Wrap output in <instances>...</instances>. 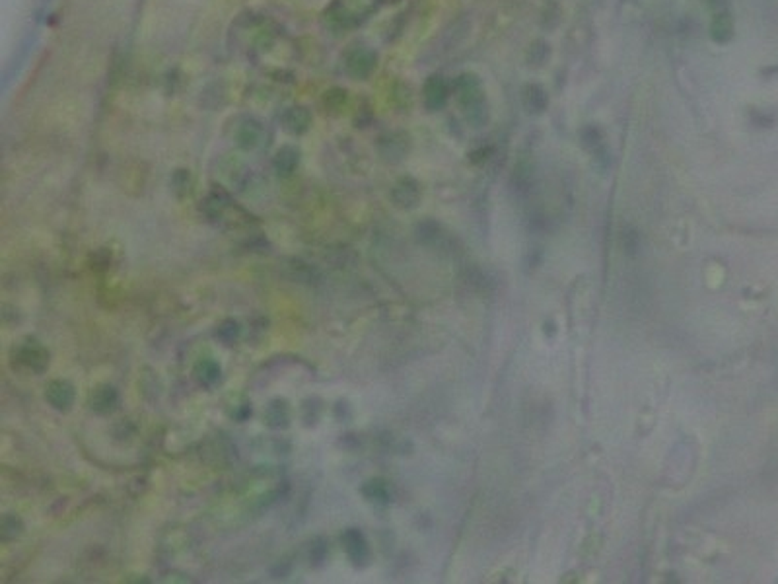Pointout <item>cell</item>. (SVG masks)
<instances>
[{
	"label": "cell",
	"mask_w": 778,
	"mask_h": 584,
	"mask_svg": "<svg viewBox=\"0 0 778 584\" xmlns=\"http://www.w3.org/2000/svg\"><path fill=\"white\" fill-rule=\"evenodd\" d=\"M76 398V391L74 386L67 382V380H51L45 388V400L49 401V405L57 411H69L74 403Z\"/></svg>",
	"instance_id": "obj_11"
},
{
	"label": "cell",
	"mask_w": 778,
	"mask_h": 584,
	"mask_svg": "<svg viewBox=\"0 0 778 584\" xmlns=\"http://www.w3.org/2000/svg\"><path fill=\"white\" fill-rule=\"evenodd\" d=\"M449 96L446 78L442 74H430L423 86V100L428 111H440L444 109Z\"/></svg>",
	"instance_id": "obj_10"
},
{
	"label": "cell",
	"mask_w": 778,
	"mask_h": 584,
	"mask_svg": "<svg viewBox=\"0 0 778 584\" xmlns=\"http://www.w3.org/2000/svg\"><path fill=\"white\" fill-rule=\"evenodd\" d=\"M491 154H492L491 147H481V149H475L473 152H469V160L473 162V164H481V162L489 160Z\"/></svg>",
	"instance_id": "obj_27"
},
{
	"label": "cell",
	"mask_w": 778,
	"mask_h": 584,
	"mask_svg": "<svg viewBox=\"0 0 778 584\" xmlns=\"http://www.w3.org/2000/svg\"><path fill=\"white\" fill-rule=\"evenodd\" d=\"M522 103L527 113L541 115L549 107V94L541 84L531 82V84H526L522 90Z\"/></svg>",
	"instance_id": "obj_14"
},
{
	"label": "cell",
	"mask_w": 778,
	"mask_h": 584,
	"mask_svg": "<svg viewBox=\"0 0 778 584\" xmlns=\"http://www.w3.org/2000/svg\"><path fill=\"white\" fill-rule=\"evenodd\" d=\"M411 150V137L405 131H391L378 140L379 156L386 162H401Z\"/></svg>",
	"instance_id": "obj_7"
},
{
	"label": "cell",
	"mask_w": 778,
	"mask_h": 584,
	"mask_svg": "<svg viewBox=\"0 0 778 584\" xmlns=\"http://www.w3.org/2000/svg\"><path fill=\"white\" fill-rule=\"evenodd\" d=\"M90 409L98 415H109L119 407V391L109 386V384H102L93 389L92 396H90Z\"/></svg>",
	"instance_id": "obj_13"
},
{
	"label": "cell",
	"mask_w": 778,
	"mask_h": 584,
	"mask_svg": "<svg viewBox=\"0 0 778 584\" xmlns=\"http://www.w3.org/2000/svg\"><path fill=\"white\" fill-rule=\"evenodd\" d=\"M298 166H300V150L296 147L287 144V147L278 149V152L275 154V160H273L276 175L290 177L298 170Z\"/></svg>",
	"instance_id": "obj_16"
},
{
	"label": "cell",
	"mask_w": 778,
	"mask_h": 584,
	"mask_svg": "<svg viewBox=\"0 0 778 584\" xmlns=\"http://www.w3.org/2000/svg\"><path fill=\"white\" fill-rule=\"evenodd\" d=\"M416 234H419V240L421 241H424V244H432V241H436L440 238V226H438L436 222H432V220H426L423 224H419Z\"/></svg>",
	"instance_id": "obj_26"
},
{
	"label": "cell",
	"mask_w": 778,
	"mask_h": 584,
	"mask_svg": "<svg viewBox=\"0 0 778 584\" xmlns=\"http://www.w3.org/2000/svg\"><path fill=\"white\" fill-rule=\"evenodd\" d=\"M551 57V47L545 39H535L527 49V63L529 67H543Z\"/></svg>",
	"instance_id": "obj_21"
},
{
	"label": "cell",
	"mask_w": 778,
	"mask_h": 584,
	"mask_svg": "<svg viewBox=\"0 0 778 584\" xmlns=\"http://www.w3.org/2000/svg\"><path fill=\"white\" fill-rule=\"evenodd\" d=\"M346 103H348V92L344 88L335 86V88L325 90V94H323V105L331 111H341L346 107Z\"/></svg>",
	"instance_id": "obj_22"
},
{
	"label": "cell",
	"mask_w": 778,
	"mask_h": 584,
	"mask_svg": "<svg viewBox=\"0 0 778 584\" xmlns=\"http://www.w3.org/2000/svg\"><path fill=\"white\" fill-rule=\"evenodd\" d=\"M341 543H343L344 553L353 561V565L364 567L370 561V545H368L366 536L360 530H356V528L344 530L343 536H341Z\"/></svg>",
	"instance_id": "obj_8"
},
{
	"label": "cell",
	"mask_w": 778,
	"mask_h": 584,
	"mask_svg": "<svg viewBox=\"0 0 778 584\" xmlns=\"http://www.w3.org/2000/svg\"><path fill=\"white\" fill-rule=\"evenodd\" d=\"M280 125L287 131L288 135H294L300 137L304 133H308V129L311 127V113L304 105H294V107H288L287 111L280 117Z\"/></svg>",
	"instance_id": "obj_12"
},
{
	"label": "cell",
	"mask_w": 778,
	"mask_h": 584,
	"mask_svg": "<svg viewBox=\"0 0 778 584\" xmlns=\"http://www.w3.org/2000/svg\"><path fill=\"white\" fill-rule=\"evenodd\" d=\"M421 197H423L421 185L412 177H399L391 187V201L403 210H411L414 206H419Z\"/></svg>",
	"instance_id": "obj_9"
},
{
	"label": "cell",
	"mask_w": 778,
	"mask_h": 584,
	"mask_svg": "<svg viewBox=\"0 0 778 584\" xmlns=\"http://www.w3.org/2000/svg\"><path fill=\"white\" fill-rule=\"evenodd\" d=\"M206 218L220 228H247L253 222V217L243 210L238 203H234L224 191H214L203 203Z\"/></svg>",
	"instance_id": "obj_3"
},
{
	"label": "cell",
	"mask_w": 778,
	"mask_h": 584,
	"mask_svg": "<svg viewBox=\"0 0 778 584\" xmlns=\"http://www.w3.org/2000/svg\"><path fill=\"white\" fill-rule=\"evenodd\" d=\"M360 491H362V495L366 497L370 503L378 504V506H388V504L391 503V499H393L389 483L386 482V479H379V477L368 479V482L362 485Z\"/></svg>",
	"instance_id": "obj_17"
},
{
	"label": "cell",
	"mask_w": 778,
	"mask_h": 584,
	"mask_svg": "<svg viewBox=\"0 0 778 584\" xmlns=\"http://www.w3.org/2000/svg\"><path fill=\"white\" fill-rule=\"evenodd\" d=\"M580 140H582V144L586 149L597 150L601 147L603 135H601V131H599L595 125H586L582 127V131H580Z\"/></svg>",
	"instance_id": "obj_24"
},
{
	"label": "cell",
	"mask_w": 778,
	"mask_h": 584,
	"mask_svg": "<svg viewBox=\"0 0 778 584\" xmlns=\"http://www.w3.org/2000/svg\"><path fill=\"white\" fill-rule=\"evenodd\" d=\"M14 358L18 365H22L23 368L32 370L35 374L45 372L49 367V351L35 339H27L22 345H18V349L14 351Z\"/></svg>",
	"instance_id": "obj_6"
},
{
	"label": "cell",
	"mask_w": 778,
	"mask_h": 584,
	"mask_svg": "<svg viewBox=\"0 0 778 584\" xmlns=\"http://www.w3.org/2000/svg\"><path fill=\"white\" fill-rule=\"evenodd\" d=\"M378 67V53L366 45H356L344 55V70L351 78L366 80Z\"/></svg>",
	"instance_id": "obj_5"
},
{
	"label": "cell",
	"mask_w": 778,
	"mask_h": 584,
	"mask_svg": "<svg viewBox=\"0 0 778 584\" xmlns=\"http://www.w3.org/2000/svg\"><path fill=\"white\" fill-rule=\"evenodd\" d=\"M172 185L173 191L179 195V197L189 195L191 193V173L187 172V170H177V172L173 173Z\"/></svg>",
	"instance_id": "obj_25"
},
{
	"label": "cell",
	"mask_w": 778,
	"mask_h": 584,
	"mask_svg": "<svg viewBox=\"0 0 778 584\" xmlns=\"http://www.w3.org/2000/svg\"><path fill=\"white\" fill-rule=\"evenodd\" d=\"M220 365H218L214 358H201L197 365H194L193 368V374L194 378L199 380L201 384H205V386H212V384H216L218 380H220Z\"/></svg>",
	"instance_id": "obj_19"
},
{
	"label": "cell",
	"mask_w": 778,
	"mask_h": 584,
	"mask_svg": "<svg viewBox=\"0 0 778 584\" xmlns=\"http://www.w3.org/2000/svg\"><path fill=\"white\" fill-rule=\"evenodd\" d=\"M241 335V325L236 320H224L216 329V337L222 343L232 345L240 339Z\"/></svg>",
	"instance_id": "obj_23"
},
{
	"label": "cell",
	"mask_w": 778,
	"mask_h": 584,
	"mask_svg": "<svg viewBox=\"0 0 778 584\" xmlns=\"http://www.w3.org/2000/svg\"><path fill=\"white\" fill-rule=\"evenodd\" d=\"M265 423L271 429H287L290 424V407L287 400H273L267 405Z\"/></svg>",
	"instance_id": "obj_18"
},
{
	"label": "cell",
	"mask_w": 778,
	"mask_h": 584,
	"mask_svg": "<svg viewBox=\"0 0 778 584\" xmlns=\"http://www.w3.org/2000/svg\"><path fill=\"white\" fill-rule=\"evenodd\" d=\"M379 0H335L323 14L325 25L333 32H346L356 23L364 22L378 10Z\"/></svg>",
	"instance_id": "obj_2"
},
{
	"label": "cell",
	"mask_w": 778,
	"mask_h": 584,
	"mask_svg": "<svg viewBox=\"0 0 778 584\" xmlns=\"http://www.w3.org/2000/svg\"><path fill=\"white\" fill-rule=\"evenodd\" d=\"M23 532V522L18 515H4L0 520V539L8 543L12 539L20 538Z\"/></svg>",
	"instance_id": "obj_20"
},
{
	"label": "cell",
	"mask_w": 778,
	"mask_h": 584,
	"mask_svg": "<svg viewBox=\"0 0 778 584\" xmlns=\"http://www.w3.org/2000/svg\"><path fill=\"white\" fill-rule=\"evenodd\" d=\"M733 32H735V25H733V18L728 14V12H716L714 16H712V20H710V25H709V34H710V39L714 41V43H718V45H724V43H730L733 37Z\"/></svg>",
	"instance_id": "obj_15"
},
{
	"label": "cell",
	"mask_w": 778,
	"mask_h": 584,
	"mask_svg": "<svg viewBox=\"0 0 778 584\" xmlns=\"http://www.w3.org/2000/svg\"><path fill=\"white\" fill-rule=\"evenodd\" d=\"M234 140L245 152H261L271 144V133L255 117H243L236 125Z\"/></svg>",
	"instance_id": "obj_4"
},
{
	"label": "cell",
	"mask_w": 778,
	"mask_h": 584,
	"mask_svg": "<svg viewBox=\"0 0 778 584\" xmlns=\"http://www.w3.org/2000/svg\"><path fill=\"white\" fill-rule=\"evenodd\" d=\"M456 94L461 111L471 127H485L489 123V102L477 74L463 72L456 78Z\"/></svg>",
	"instance_id": "obj_1"
}]
</instances>
